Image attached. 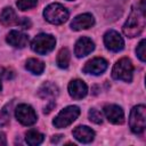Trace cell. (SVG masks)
<instances>
[{
    "mask_svg": "<svg viewBox=\"0 0 146 146\" xmlns=\"http://www.w3.org/2000/svg\"><path fill=\"white\" fill-rule=\"evenodd\" d=\"M145 26V11L140 8L133 7L128 21L123 25V33L129 38L139 35Z\"/></svg>",
    "mask_w": 146,
    "mask_h": 146,
    "instance_id": "6da1fadb",
    "label": "cell"
},
{
    "mask_svg": "<svg viewBox=\"0 0 146 146\" xmlns=\"http://www.w3.org/2000/svg\"><path fill=\"white\" fill-rule=\"evenodd\" d=\"M43 16L49 23L59 25L67 21L68 11L60 3H51L46 7V9L43 11Z\"/></svg>",
    "mask_w": 146,
    "mask_h": 146,
    "instance_id": "7a4b0ae2",
    "label": "cell"
},
{
    "mask_svg": "<svg viewBox=\"0 0 146 146\" xmlns=\"http://www.w3.org/2000/svg\"><path fill=\"white\" fill-rule=\"evenodd\" d=\"M130 129L135 133H141L146 127V108L144 105L135 106L130 112L129 117Z\"/></svg>",
    "mask_w": 146,
    "mask_h": 146,
    "instance_id": "3957f363",
    "label": "cell"
},
{
    "mask_svg": "<svg viewBox=\"0 0 146 146\" xmlns=\"http://www.w3.org/2000/svg\"><path fill=\"white\" fill-rule=\"evenodd\" d=\"M133 66L128 58H121L117 60L112 70V76L115 80H122L125 82H130L132 80Z\"/></svg>",
    "mask_w": 146,
    "mask_h": 146,
    "instance_id": "277c9868",
    "label": "cell"
},
{
    "mask_svg": "<svg viewBox=\"0 0 146 146\" xmlns=\"http://www.w3.org/2000/svg\"><path fill=\"white\" fill-rule=\"evenodd\" d=\"M55 44H56V40L52 35L41 33L33 39V41L31 43V48L36 54L46 55L55 48Z\"/></svg>",
    "mask_w": 146,
    "mask_h": 146,
    "instance_id": "5b68a950",
    "label": "cell"
},
{
    "mask_svg": "<svg viewBox=\"0 0 146 146\" xmlns=\"http://www.w3.org/2000/svg\"><path fill=\"white\" fill-rule=\"evenodd\" d=\"M79 114H80V108L78 106H67L58 113V115L55 117L52 123L56 128H65L70 125L72 122H74L79 116Z\"/></svg>",
    "mask_w": 146,
    "mask_h": 146,
    "instance_id": "8992f818",
    "label": "cell"
},
{
    "mask_svg": "<svg viewBox=\"0 0 146 146\" xmlns=\"http://www.w3.org/2000/svg\"><path fill=\"white\" fill-rule=\"evenodd\" d=\"M15 115L23 125H32L36 122V114L34 110L26 104L18 105L15 110Z\"/></svg>",
    "mask_w": 146,
    "mask_h": 146,
    "instance_id": "52a82bcc",
    "label": "cell"
},
{
    "mask_svg": "<svg viewBox=\"0 0 146 146\" xmlns=\"http://www.w3.org/2000/svg\"><path fill=\"white\" fill-rule=\"evenodd\" d=\"M104 43L107 49L112 51H120L124 47V41L122 36L114 30H110L104 35Z\"/></svg>",
    "mask_w": 146,
    "mask_h": 146,
    "instance_id": "ba28073f",
    "label": "cell"
},
{
    "mask_svg": "<svg viewBox=\"0 0 146 146\" xmlns=\"http://www.w3.org/2000/svg\"><path fill=\"white\" fill-rule=\"evenodd\" d=\"M106 68H107V62L104 58L96 57V58H92L86 63V65L83 67V72L88 73V74L99 75L103 72H105Z\"/></svg>",
    "mask_w": 146,
    "mask_h": 146,
    "instance_id": "9c48e42d",
    "label": "cell"
},
{
    "mask_svg": "<svg viewBox=\"0 0 146 146\" xmlns=\"http://www.w3.org/2000/svg\"><path fill=\"white\" fill-rule=\"evenodd\" d=\"M104 113L107 120L114 124H122L124 122V113L123 110L114 104L104 106Z\"/></svg>",
    "mask_w": 146,
    "mask_h": 146,
    "instance_id": "30bf717a",
    "label": "cell"
},
{
    "mask_svg": "<svg viewBox=\"0 0 146 146\" xmlns=\"http://www.w3.org/2000/svg\"><path fill=\"white\" fill-rule=\"evenodd\" d=\"M68 92L74 99H82L88 92V87L82 80H72L68 84Z\"/></svg>",
    "mask_w": 146,
    "mask_h": 146,
    "instance_id": "8fae6325",
    "label": "cell"
},
{
    "mask_svg": "<svg viewBox=\"0 0 146 146\" xmlns=\"http://www.w3.org/2000/svg\"><path fill=\"white\" fill-rule=\"evenodd\" d=\"M95 24V19L92 17V15L90 14H82L76 16L72 23H71V27L74 31H80V30H86L91 27Z\"/></svg>",
    "mask_w": 146,
    "mask_h": 146,
    "instance_id": "7c38bea8",
    "label": "cell"
},
{
    "mask_svg": "<svg viewBox=\"0 0 146 146\" xmlns=\"http://www.w3.org/2000/svg\"><path fill=\"white\" fill-rule=\"evenodd\" d=\"M94 48H95V44L91 41V39H89L87 36H82L76 41L74 52L78 57H83V56H87L88 54H90L94 50Z\"/></svg>",
    "mask_w": 146,
    "mask_h": 146,
    "instance_id": "4fadbf2b",
    "label": "cell"
},
{
    "mask_svg": "<svg viewBox=\"0 0 146 146\" xmlns=\"http://www.w3.org/2000/svg\"><path fill=\"white\" fill-rule=\"evenodd\" d=\"M7 42L16 48H24L29 43V36L19 31H10L7 35Z\"/></svg>",
    "mask_w": 146,
    "mask_h": 146,
    "instance_id": "5bb4252c",
    "label": "cell"
},
{
    "mask_svg": "<svg viewBox=\"0 0 146 146\" xmlns=\"http://www.w3.org/2000/svg\"><path fill=\"white\" fill-rule=\"evenodd\" d=\"M73 136L75 137L76 140H79L80 143H90L94 140L95 137V132L94 130H91L89 127L87 125H78L74 130H73Z\"/></svg>",
    "mask_w": 146,
    "mask_h": 146,
    "instance_id": "9a60e30c",
    "label": "cell"
},
{
    "mask_svg": "<svg viewBox=\"0 0 146 146\" xmlns=\"http://www.w3.org/2000/svg\"><path fill=\"white\" fill-rule=\"evenodd\" d=\"M0 22H1L2 25L9 26V25L17 24L18 18H17L16 13L14 11L13 8L6 7V8L2 9V11H1V14H0Z\"/></svg>",
    "mask_w": 146,
    "mask_h": 146,
    "instance_id": "2e32d148",
    "label": "cell"
},
{
    "mask_svg": "<svg viewBox=\"0 0 146 146\" xmlns=\"http://www.w3.org/2000/svg\"><path fill=\"white\" fill-rule=\"evenodd\" d=\"M39 96L42 97V98H49V97H55L57 94H58V88L54 84V83H50V82H46L43 83L39 91H38Z\"/></svg>",
    "mask_w": 146,
    "mask_h": 146,
    "instance_id": "e0dca14e",
    "label": "cell"
},
{
    "mask_svg": "<svg viewBox=\"0 0 146 146\" xmlns=\"http://www.w3.org/2000/svg\"><path fill=\"white\" fill-rule=\"evenodd\" d=\"M25 67L27 71L32 72L33 74H41L44 70V64L40 59L36 58H30L25 63Z\"/></svg>",
    "mask_w": 146,
    "mask_h": 146,
    "instance_id": "ac0fdd59",
    "label": "cell"
},
{
    "mask_svg": "<svg viewBox=\"0 0 146 146\" xmlns=\"http://www.w3.org/2000/svg\"><path fill=\"white\" fill-rule=\"evenodd\" d=\"M43 137L44 136L42 133H40L39 131H36L34 129H31L25 133V140L31 146H35V145L41 144L43 141Z\"/></svg>",
    "mask_w": 146,
    "mask_h": 146,
    "instance_id": "d6986e66",
    "label": "cell"
},
{
    "mask_svg": "<svg viewBox=\"0 0 146 146\" xmlns=\"http://www.w3.org/2000/svg\"><path fill=\"white\" fill-rule=\"evenodd\" d=\"M57 65L60 68H66L70 64V51L67 50V48H63L59 50L58 55H57Z\"/></svg>",
    "mask_w": 146,
    "mask_h": 146,
    "instance_id": "ffe728a7",
    "label": "cell"
},
{
    "mask_svg": "<svg viewBox=\"0 0 146 146\" xmlns=\"http://www.w3.org/2000/svg\"><path fill=\"white\" fill-rule=\"evenodd\" d=\"M36 3H38V0H17V2H16L18 9H21V10L31 9V8L35 7Z\"/></svg>",
    "mask_w": 146,
    "mask_h": 146,
    "instance_id": "44dd1931",
    "label": "cell"
},
{
    "mask_svg": "<svg viewBox=\"0 0 146 146\" xmlns=\"http://www.w3.org/2000/svg\"><path fill=\"white\" fill-rule=\"evenodd\" d=\"M88 115H89V120H90L91 122H94V123L99 124V123L103 122V115H102V113H100L98 110H96V108H91V110L89 111Z\"/></svg>",
    "mask_w": 146,
    "mask_h": 146,
    "instance_id": "7402d4cb",
    "label": "cell"
},
{
    "mask_svg": "<svg viewBox=\"0 0 146 146\" xmlns=\"http://www.w3.org/2000/svg\"><path fill=\"white\" fill-rule=\"evenodd\" d=\"M145 43H146V41L143 39V40L139 42V44L137 46V48H136V54H137L138 58H139L141 62H145V60H146V57H145Z\"/></svg>",
    "mask_w": 146,
    "mask_h": 146,
    "instance_id": "603a6c76",
    "label": "cell"
},
{
    "mask_svg": "<svg viewBox=\"0 0 146 146\" xmlns=\"http://www.w3.org/2000/svg\"><path fill=\"white\" fill-rule=\"evenodd\" d=\"M9 123V113L7 112V108H3L0 113V127L6 125Z\"/></svg>",
    "mask_w": 146,
    "mask_h": 146,
    "instance_id": "cb8c5ba5",
    "label": "cell"
},
{
    "mask_svg": "<svg viewBox=\"0 0 146 146\" xmlns=\"http://www.w3.org/2000/svg\"><path fill=\"white\" fill-rule=\"evenodd\" d=\"M17 24H19L23 29H29V27L31 26V22H30L27 18H25V17H23L21 21H18Z\"/></svg>",
    "mask_w": 146,
    "mask_h": 146,
    "instance_id": "d4e9b609",
    "label": "cell"
},
{
    "mask_svg": "<svg viewBox=\"0 0 146 146\" xmlns=\"http://www.w3.org/2000/svg\"><path fill=\"white\" fill-rule=\"evenodd\" d=\"M7 140H6V135L3 132H0V145H6Z\"/></svg>",
    "mask_w": 146,
    "mask_h": 146,
    "instance_id": "484cf974",
    "label": "cell"
},
{
    "mask_svg": "<svg viewBox=\"0 0 146 146\" xmlns=\"http://www.w3.org/2000/svg\"><path fill=\"white\" fill-rule=\"evenodd\" d=\"M62 135H56V136H52V138H51V141L52 143H58V140H60L62 139Z\"/></svg>",
    "mask_w": 146,
    "mask_h": 146,
    "instance_id": "4316f807",
    "label": "cell"
},
{
    "mask_svg": "<svg viewBox=\"0 0 146 146\" xmlns=\"http://www.w3.org/2000/svg\"><path fill=\"white\" fill-rule=\"evenodd\" d=\"M54 106H55V104H54V103H50V105H49V106H48V107H46V108H44V111H43V112H44V113H49V112H50V111H51V108H52V107H54Z\"/></svg>",
    "mask_w": 146,
    "mask_h": 146,
    "instance_id": "83f0119b",
    "label": "cell"
},
{
    "mask_svg": "<svg viewBox=\"0 0 146 146\" xmlns=\"http://www.w3.org/2000/svg\"><path fill=\"white\" fill-rule=\"evenodd\" d=\"M1 79H2V76H1V73H0V91L2 90V83H1Z\"/></svg>",
    "mask_w": 146,
    "mask_h": 146,
    "instance_id": "f1b7e54d",
    "label": "cell"
},
{
    "mask_svg": "<svg viewBox=\"0 0 146 146\" xmlns=\"http://www.w3.org/2000/svg\"><path fill=\"white\" fill-rule=\"evenodd\" d=\"M70 1H72V0H70Z\"/></svg>",
    "mask_w": 146,
    "mask_h": 146,
    "instance_id": "f546056e",
    "label": "cell"
}]
</instances>
